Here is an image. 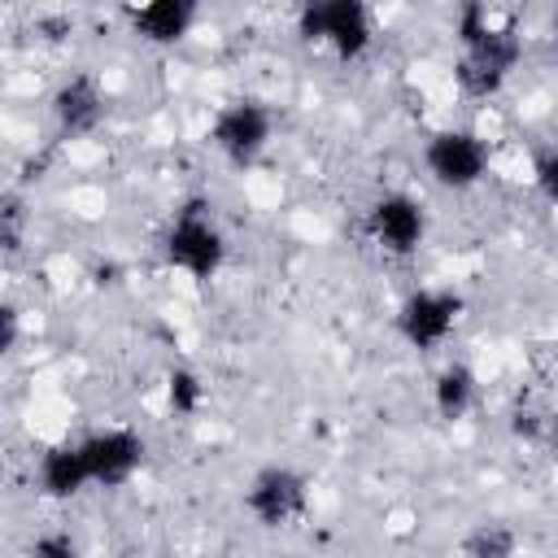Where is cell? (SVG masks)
Returning <instances> with one entry per match:
<instances>
[{
	"label": "cell",
	"instance_id": "cell-14",
	"mask_svg": "<svg viewBox=\"0 0 558 558\" xmlns=\"http://www.w3.org/2000/svg\"><path fill=\"white\" fill-rule=\"evenodd\" d=\"M514 554H519V536L506 523H480L462 541V558H514Z\"/></svg>",
	"mask_w": 558,
	"mask_h": 558
},
{
	"label": "cell",
	"instance_id": "cell-16",
	"mask_svg": "<svg viewBox=\"0 0 558 558\" xmlns=\"http://www.w3.org/2000/svg\"><path fill=\"white\" fill-rule=\"evenodd\" d=\"M31 558H78V541L70 532H44L31 545Z\"/></svg>",
	"mask_w": 558,
	"mask_h": 558
},
{
	"label": "cell",
	"instance_id": "cell-1",
	"mask_svg": "<svg viewBox=\"0 0 558 558\" xmlns=\"http://www.w3.org/2000/svg\"><path fill=\"white\" fill-rule=\"evenodd\" d=\"M296 31L305 44H327L340 61H357L375 31H371V9L362 0H318L305 4L296 17Z\"/></svg>",
	"mask_w": 558,
	"mask_h": 558
},
{
	"label": "cell",
	"instance_id": "cell-13",
	"mask_svg": "<svg viewBox=\"0 0 558 558\" xmlns=\"http://www.w3.org/2000/svg\"><path fill=\"white\" fill-rule=\"evenodd\" d=\"M436 414L440 418H462L471 405H475V371L462 366V362H449L440 375H436Z\"/></svg>",
	"mask_w": 558,
	"mask_h": 558
},
{
	"label": "cell",
	"instance_id": "cell-19",
	"mask_svg": "<svg viewBox=\"0 0 558 558\" xmlns=\"http://www.w3.org/2000/svg\"><path fill=\"white\" fill-rule=\"evenodd\" d=\"M17 231H22L17 196H4V248H17Z\"/></svg>",
	"mask_w": 558,
	"mask_h": 558
},
{
	"label": "cell",
	"instance_id": "cell-12",
	"mask_svg": "<svg viewBox=\"0 0 558 558\" xmlns=\"http://www.w3.org/2000/svg\"><path fill=\"white\" fill-rule=\"evenodd\" d=\"M83 484H92L83 449L78 445H52L39 462V488L48 497H74V493H83Z\"/></svg>",
	"mask_w": 558,
	"mask_h": 558
},
{
	"label": "cell",
	"instance_id": "cell-3",
	"mask_svg": "<svg viewBox=\"0 0 558 558\" xmlns=\"http://www.w3.org/2000/svg\"><path fill=\"white\" fill-rule=\"evenodd\" d=\"M519 35L510 26H488L480 39L462 44V61H458V83L471 96H493L501 92V83L510 78V70L519 65Z\"/></svg>",
	"mask_w": 558,
	"mask_h": 558
},
{
	"label": "cell",
	"instance_id": "cell-5",
	"mask_svg": "<svg viewBox=\"0 0 558 558\" xmlns=\"http://www.w3.org/2000/svg\"><path fill=\"white\" fill-rule=\"evenodd\" d=\"M305 501H310V484L292 466H266V471H257L253 484H248V493H244V506H248V514L262 527L292 523L305 510Z\"/></svg>",
	"mask_w": 558,
	"mask_h": 558
},
{
	"label": "cell",
	"instance_id": "cell-6",
	"mask_svg": "<svg viewBox=\"0 0 558 558\" xmlns=\"http://www.w3.org/2000/svg\"><path fill=\"white\" fill-rule=\"evenodd\" d=\"M270 109L257 100H235L214 118V148L231 166H253L270 144Z\"/></svg>",
	"mask_w": 558,
	"mask_h": 558
},
{
	"label": "cell",
	"instance_id": "cell-9",
	"mask_svg": "<svg viewBox=\"0 0 558 558\" xmlns=\"http://www.w3.org/2000/svg\"><path fill=\"white\" fill-rule=\"evenodd\" d=\"M375 244H384L388 253H414L423 244V231H427V218L418 209L414 196L405 192H388L371 205V218H366Z\"/></svg>",
	"mask_w": 558,
	"mask_h": 558
},
{
	"label": "cell",
	"instance_id": "cell-4",
	"mask_svg": "<svg viewBox=\"0 0 558 558\" xmlns=\"http://www.w3.org/2000/svg\"><path fill=\"white\" fill-rule=\"evenodd\" d=\"M423 161H427V174L440 183V187H475L484 174H488V144L475 135V131H436L423 148Z\"/></svg>",
	"mask_w": 558,
	"mask_h": 558
},
{
	"label": "cell",
	"instance_id": "cell-17",
	"mask_svg": "<svg viewBox=\"0 0 558 558\" xmlns=\"http://www.w3.org/2000/svg\"><path fill=\"white\" fill-rule=\"evenodd\" d=\"M532 174H536V187H541V196L558 205V148H554V153H541Z\"/></svg>",
	"mask_w": 558,
	"mask_h": 558
},
{
	"label": "cell",
	"instance_id": "cell-10",
	"mask_svg": "<svg viewBox=\"0 0 558 558\" xmlns=\"http://www.w3.org/2000/svg\"><path fill=\"white\" fill-rule=\"evenodd\" d=\"M52 118H57V131H61L65 140L96 131L100 118H105V96H100V87H96L87 74L65 78V83L57 87V96H52Z\"/></svg>",
	"mask_w": 558,
	"mask_h": 558
},
{
	"label": "cell",
	"instance_id": "cell-20",
	"mask_svg": "<svg viewBox=\"0 0 558 558\" xmlns=\"http://www.w3.org/2000/svg\"><path fill=\"white\" fill-rule=\"evenodd\" d=\"M13 344H17V310L4 305L0 310V353H9Z\"/></svg>",
	"mask_w": 558,
	"mask_h": 558
},
{
	"label": "cell",
	"instance_id": "cell-15",
	"mask_svg": "<svg viewBox=\"0 0 558 558\" xmlns=\"http://www.w3.org/2000/svg\"><path fill=\"white\" fill-rule=\"evenodd\" d=\"M166 397H170V410H174V414H196L201 401H205V384L196 379V371L179 366V371H170V379H166Z\"/></svg>",
	"mask_w": 558,
	"mask_h": 558
},
{
	"label": "cell",
	"instance_id": "cell-21",
	"mask_svg": "<svg viewBox=\"0 0 558 558\" xmlns=\"http://www.w3.org/2000/svg\"><path fill=\"white\" fill-rule=\"evenodd\" d=\"M549 449H554V458H558V414H549V423H545V436H541Z\"/></svg>",
	"mask_w": 558,
	"mask_h": 558
},
{
	"label": "cell",
	"instance_id": "cell-8",
	"mask_svg": "<svg viewBox=\"0 0 558 558\" xmlns=\"http://www.w3.org/2000/svg\"><path fill=\"white\" fill-rule=\"evenodd\" d=\"M78 449H83V462H87L92 484H105V488L126 484V480L140 471V462H144V440H140L135 432H126V427L96 432V436H87Z\"/></svg>",
	"mask_w": 558,
	"mask_h": 558
},
{
	"label": "cell",
	"instance_id": "cell-22",
	"mask_svg": "<svg viewBox=\"0 0 558 558\" xmlns=\"http://www.w3.org/2000/svg\"><path fill=\"white\" fill-rule=\"evenodd\" d=\"M554 48H558V17H554Z\"/></svg>",
	"mask_w": 558,
	"mask_h": 558
},
{
	"label": "cell",
	"instance_id": "cell-11",
	"mask_svg": "<svg viewBox=\"0 0 558 558\" xmlns=\"http://www.w3.org/2000/svg\"><path fill=\"white\" fill-rule=\"evenodd\" d=\"M196 22V4L187 0H153L144 9L131 13L135 35H144L148 44H179Z\"/></svg>",
	"mask_w": 558,
	"mask_h": 558
},
{
	"label": "cell",
	"instance_id": "cell-18",
	"mask_svg": "<svg viewBox=\"0 0 558 558\" xmlns=\"http://www.w3.org/2000/svg\"><path fill=\"white\" fill-rule=\"evenodd\" d=\"M545 423H549V414H536V410H519L514 414V436H523V440H541L545 436Z\"/></svg>",
	"mask_w": 558,
	"mask_h": 558
},
{
	"label": "cell",
	"instance_id": "cell-2",
	"mask_svg": "<svg viewBox=\"0 0 558 558\" xmlns=\"http://www.w3.org/2000/svg\"><path fill=\"white\" fill-rule=\"evenodd\" d=\"M222 257H227V240L218 222L205 214V205H187L166 231V262L205 283L222 270Z\"/></svg>",
	"mask_w": 558,
	"mask_h": 558
},
{
	"label": "cell",
	"instance_id": "cell-7",
	"mask_svg": "<svg viewBox=\"0 0 558 558\" xmlns=\"http://www.w3.org/2000/svg\"><path fill=\"white\" fill-rule=\"evenodd\" d=\"M462 314V296L458 292H436V288H418L401 301L397 310V331L414 344V349H436L449 340L453 323Z\"/></svg>",
	"mask_w": 558,
	"mask_h": 558
}]
</instances>
